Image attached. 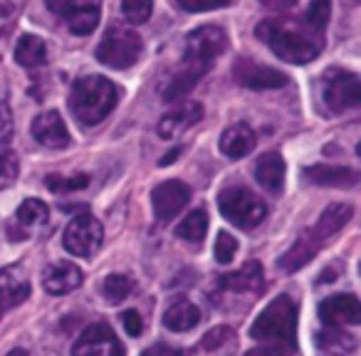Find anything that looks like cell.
<instances>
[{
  "instance_id": "6da1fadb",
  "label": "cell",
  "mask_w": 361,
  "mask_h": 356,
  "mask_svg": "<svg viewBox=\"0 0 361 356\" xmlns=\"http://www.w3.org/2000/svg\"><path fill=\"white\" fill-rule=\"evenodd\" d=\"M257 37L270 45L280 60L290 62V65H307V62L317 60V55L324 47V40L317 30L307 32L297 27L295 23H282V20H265L257 25Z\"/></svg>"
},
{
  "instance_id": "7a4b0ae2",
  "label": "cell",
  "mask_w": 361,
  "mask_h": 356,
  "mask_svg": "<svg viewBox=\"0 0 361 356\" xmlns=\"http://www.w3.org/2000/svg\"><path fill=\"white\" fill-rule=\"evenodd\" d=\"M116 99H119V92L114 82L99 75H87L72 85L70 109L82 126H94L111 114Z\"/></svg>"
},
{
  "instance_id": "3957f363",
  "label": "cell",
  "mask_w": 361,
  "mask_h": 356,
  "mask_svg": "<svg viewBox=\"0 0 361 356\" xmlns=\"http://www.w3.org/2000/svg\"><path fill=\"white\" fill-rule=\"evenodd\" d=\"M250 336L265 344H280L295 351L297 346V307L287 295L272 300L262 314L252 321Z\"/></svg>"
},
{
  "instance_id": "277c9868",
  "label": "cell",
  "mask_w": 361,
  "mask_h": 356,
  "mask_svg": "<svg viewBox=\"0 0 361 356\" xmlns=\"http://www.w3.org/2000/svg\"><path fill=\"white\" fill-rule=\"evenodd\" d=\"M218 208H221L223 218L231 221L233 226L243 228V231H252L257 228L267 216V208L260 196L245 186H228L218 196Z\"/></svg>"
},
{
  "instance_id": "5b68a950",
  "label": "cell",
  "mask_w": 361,
  "mask_h": 356,
  "mask_svg": "<svg viewBox=\"0 0 361 356\" xmlns=\"http://www.w3.org/2000/svg\"><path fill=\"white\" fill-rule=\"evenodd\" d=\"M141 37L139 32L129 30V27L111 25L104 32L99 47H97V60L102 65L111 67V70H129L139 62L141 57Z\"/></svg>"
},
{
  "instance_id": "8992f818",
  "label": "cell",
  "mask_w": 361,
  "mask_h": 356,
  "mask_svg": "<svg viewBox=\"0 0 361 356\" xmlns=\"http://www.w3.org/2000/svg\"><path fill=\"white\" fill-rule=\"evenodd\" d=\"M50 13H55L60 20L72 30V35H90L99 25L102 0H45Z\"/></svg>"
},
{
  "instance_id": "52a82bcc",
  "label": "cell",
  "mask_w": 361,
  "mask_h": 356,
  "mask_svg": "<svg viewBox=\"0 0 361 356\" xmlns=\"http://www.w3.org/2000/svg\"><path fill=\"white\" fill-rule=\"evenodd\" d=\"M228 50V35L218 25H203L196 27L183 42V57L188 65H203L211 67V62L218 55Z\"/></svg>"
},
{
  "instance_id": "ba28073f",
  "label": "cell",
  "mask_w": 361,
  "mask_h": 356,
  "mask_svg": "<svg viewBox=\"0 0 361 356\" xmlns=\"http://www.w3.org/2000/svg\"><path fill=\"white\" fill-rule=\"evenodd\" d=\"M102 240H104V228L90 213H82L77 216L70 226L65 228V235H62V245L67 252L77 257H92L99 250Z\"/></svg>"
},
{
  "instance_id": "9c48e42d",
  "label": "cell",
  "mask_w": 361,
  "mask_h": 356,
  "mask_svg": "<svg viewBox=\"0 0 361 356\" xmlns=\"http://www.w3.org/2000/svg\"><path fill=\"white\" fill-rule=\"evenodd\" d=\"M324 102L336 114L359 106L361 102L359 77L346 70H329V75L324 77Z\"/></svg>"
},
{
  "instance_id": "30bf717a",
  "label": "cell",
  "mask_w": 361,
  "mask_h": 356,
  "mask_svg": "<svg viewBox=\"0 0 361 356\" xmlns=\"http://www.w3.org/2000/svg\"><path fill=\"white\" fill-rule=\"evenodd\" d=\"M72 356H124V349L109 324H92L75 341Z\"/></svg>"
},
{
  "instance_id": "8fae6325",
  "label": "cell",
  "mask_w": 361,
  "mask_h": 356,
  "mask_svg": "<svg viewBox=\"0 0 361 356\" xmlns=\"http://www.w3.org/2000/svg\"><path fill=\"white\" fill-rule=\"evenodd\" d=\"M188 201H191V188L183 181H176V178L173 181H164L151 193V206H154V213L161 223L178 216L188 206Z\"/></svg>"
},
{
  "instance_id": "7c38bea8",
  "label": "cell",
  "mask_w": 361,
  "mask_h": 356,
  "mask_svg": "<svg viewBox=\"0 0 361 356\" xmlns=\"http://www.w3.org/2000/svg\"><path fill=\"white\" fill-rule=\"evenodd\" d=\"M233 77H235L238 85L247 87V90H277V87L287 85V77L282 72L257 65L252 60H238L233 65Z\"/></svg>"
},
{
  "instance_id": "4fadbf2b",
  "label": "cell",
  "mask_w": 361,
  "mask_h": 356,
  "mask_svg": "<svg viewBox=\"0 0 361 356\" xmlns=\"http://www.w3.org/2000/svg\"><path fill=\"white\" fill-rule=\"evenodd\" d=\"M27 297H30V282L23 267H3L0 270V317L23 305Z\"/></svg>"
},
{
  "instance_id": "5bb4252c",
  "label": "cell",
  "mask_w": 361,
  "mask_h": 356,
  "mask_svg": "<svg viewBox=\"0 0 361 356\" xmlns=\"http://www.w3.org/2000/svg\"><path fill=\"white\" fill-rule=\"evenodd\" d=\"M319 319L326 326L341 324H359L361 321V305L356 295H334L326 297L319 305Z\"/></svg>"
},
{
  "instance_id": "9a60e30c",
  "label": "cell",
  "mask_w": 361,
  "mask_h": 356,
  "mask_svg": "<svg viewBox=\"0 0 361 356\" xmlns=\"http://www.w3.org/2000/svg\"><path fill=\"white\" fill-rule=\"evenodd\" d=\"M32 136H35L37 144L47 146V149H65L70 144V134H67V126L62 121L60 111L50 109L42 111L32 121Z\"/></svg>"
},
{
  "instance_id": "2e32d148",
  "label": "cell",
  "mask_w": 361,
  "mask_h": 356,
  "mask_svg": "<svg viewBox=\"0 0 361 356\" xmlns=\"http://www.w3.org/2000/svg\"><path fill=\"white\" fill-rule=\"evenodd\" d=\"M203 119V104L198 102H183L180 106H176L173 111L164 116L159 121V136L161 139H176L180 136L183 131H188L191 126H196L198 121Z\"/></svg>"
},
{
  "instance_id": "e0dca14e",
  "label": "cell",
  "mask_w": 361,
  "mask_h": 356,
  "mask_svg": "<svg viewBox=\"0 0 361 356\" xmlns=\"http://www.w3.org/2000/svg\"><path fill=\"white\" fill-rule=\"evenodd\" d=\"M42 285L50 295H67L82 285V272L72 262H52L42 272Z\"/></svg>"
},
{
  "instance_id": "ac0fdd59",
  "label": "cell",
  "mask_w": 361,
  "mask_h": 356,
  "mask_svg": "<svg viewBox=\"0 0 361 356\" xmlns=\"http://www.w3.org/2000/svg\"><path fill=\"white\" fill-rule=\"evenodd\" d=\"M322 245H324V243H322L319 238H317L312 231L302 233V235L295 240V245H292L290 250H287L285 255L280 257V270L287 272V275H292V272L302 270V267H305L307 262H312V257H314L317 252H319Z\"/></svg>"
},
{
  "instance_id": "d6986e66",
  "label": "cell",
  "mask_w": 361,
  "mask_h": 356,
  "mask_svg": "<svg viewBox=\"0 0 361 356\" xmlns=\"http://www.w3.org/2000/svg\"><path fill=\"white\" fill-rule=\"evenodd\" d=\"M265 285V272L257 260H250L235 272H228L221 277V287L231 292H260Z\"/></svg>"
},
{
  "instance_id": "ffe728a7",
  "label": "cell",
  "mask_w": 361,
  "mask_h": 356,
  "mask_svg": "<svg viewBox=\"0 0 361 356\" xmlns=\"http://www.w3.org/2000/svg\"><path fill=\"white\" fill-rule=\"evenodd\" d=\"M50 221V211L42 201L37 198H27V201L20 203V208L16 211V221H13V228H20V235L18 238H25L37 233L40 228L47 226Z\"/></svg>"
},
{
  "instance_id": "44dd1931",
  "label": "cell",
  "mask_w": 361,
  "mask_h": 356,
  "mask_svg": "<svg viewBox=\"0 0 361 356\" xmlns=\"http://www.w3.org/2000/svg\"><path fill=\"white\" fill-rule=\"evenodd\" d=\"M255 178L270 193H280L282 183H285V161H282V156L275 154V151L262 154L255 164Z\"/></svg>"
},
{
  "instance_id": "7402d4cb",
  "label": "cell",
  "mask_w": 361,
  "mask_h": 356,
  "mask_svg": "<svg viewBox=\"0 0 361 356\" xmlns=\"http://www.w3.org/2000/svg\"><path fill=\"white\" fill-rule=\"evenodd\" d=\"M305 176L317 186H356L359 183V173L354 168H346V166H310L305 171Z\"/></svg>"
},
{
  "instance_id": "603a6c76",
  "label": "cell",
  "mask_w": 361,
  "mask_h": 356,
  "mask_svg": "<svg viewBox=\"0 0 361 356\" xmlns=\"http://www.w3.org/2000/svg\"><path fill=\"white\" fill-rule=\"evenodd\" d=\"M351 216H354V208H351L349 203H331L319 216V221L314 223V228H310V231L324 243V240H329L331 235H336V233L351 221Z\"/></svg>"
},
{
  "instance_id": "cb8c5ba5",
  "label": "cell",
  "mask_w": 361,
  "mask_h": 356,
  "mask_svg": "<svg viewBox=\"0 0 361 356\" xmlns=\"http://www.w3.org/2000/svg\"><path fill=\"white\" fill-rule=\"evenodd\" d=\"M255 149V131L247 124H233L231 129L223 131L221 151L228 159H243Z\"/></svg>"
},
{
  "instance_id": "d4e9b609",
  "label": "cell",
  "mask_w": 361,
  "mask_h": 356,
  "mask_svg": "<svg viewBox=\"0 0 361 356\" xmlns=\"http://www.w3.org/2000/svg\"><path fill=\"white\" fill-rule=\"evenodd\" d=\"M201 321V309H198L193 302L178 300L164 312V324L166 329L176 331V334H183V331H191L193 326H198Z\"/></svg>"
},
{
  "instance_id": "484cf974",
  "label": "cell",
  "mask_w": 361,
  "mask_h": 356,
  "mask_svg": "<svg viewBox=\"0 0 361 356\" xmlns=\"http://www.w3.org/2000/svg\"><path fill=\"white\" fill-rule=\"evenodd\" d=\"M45 60H47V45H45V40L42 37H37V35H23L20 40H18V45H16V62L20 67H40V65H45Z\"/></svg>"
},
{
  "instance_id": "4316f807",
  "label": "cell",
  "mask_w": 361,
  "mask_h": 356,
  "mask_svg": "<svg viewBox=\"0 0 361 356\" xmlns=\"http://www.w3.org/2000/svg\"><path fill=\"white\" fill-rule=\"evenodd\" d=\"M208 67L203 65H191L188 70L178 72V75L173 77V80L166 85L164 90V99L166 102H176V99H183V97L188 94V92H193V87L201 82V77L206 75Z\"/></svg>"
},
{
  "instance_id": "83f0119b",
  "label": "cell",
  "mask_w": 361,
  "mask_h": 356,
  "mask_svg": "<svg viewBox=\"0 0 361 356\" xmlns=\"http://www.w3.org/2000/svg\"><path fill=\"white\" fill-rule=\"evenodd\" d=\"M206 231H208L206 211H191L186 218H183V223L176 228V235L183 238V240H188V243H198L206 238Z\"/></svg>"
},
{
  "instance_id": "f1b7e54d",
  "label": "cell",
  "mask_w": 361,
  "mask_h": 356,
  "mask_svg": "<svg viewBox=\"0 0 361 356\" xmlns=\"http://www.w3.org/2000/svg\"><path fill=\"white\" fill-rule=\"evenodd\" d=\"M134 292V280L126 275H109L102 285V295L109 305H119Z\"/></svg>"
},
{
  "instance_id": "f546056e",
  "label": "cell",
  "mask_w": 361,
  "mask_h": 356,
  "mask_svg": "<svg viewBox=\"0 0 361 356\" xmlns=\"http://www.w3.org/2000/svg\"><path fill=\"white\" fill-rule=\"evenodd\" d=\"M45 186L50 188L52 193H72V191H85L90 186V176L77 173V176H47Z\"/></svg>"
},
{
  "instance_id": "4dcf8cb0",
  "label": "cell",
  "mask_w": 361,
  "mask_h": 356,
  "mask_svg": "<svg viewBox=\"0 0 361 356\" xmlns=\"http://www.w3.org/2000/svg\"><path fill=\"white\" fill-rule=\"evenodd\" d=\"M154 0H121V13L131 25H141L151 18Z\"/></svg>"
},
{
  "instance_id": "1f68e13d",
  "label": "cell",
  "mask_w": 361,
  "mask_h": 356,
  "mask_svg": "<svg viewBox=\"0 0 361 356\" xmlns=\"http://www.w3.org/2000/svg\"><path fill=\"white\" fill-rule=\"evenodd\" d=\"M331 16V0H310V8H307V25L312 30L319 32L322 27L329 23Z\"/></svg>"
},
{
  "instance_id": "d6a6232c",
  "label": "cell",
  "mask_w": 361,
  "mask_h": 356,
  "mask_svg": "<svg viewBox=\"0 0 361 356\" xmlns=\"http://www.w3.org/2000/svg\"><path fill=\"white\" fill-rule=\"evenodd\" d=\"M18 171H20L18 156L13 154V151H3V154H0V191H6L8 186L16 183Z\"/></svg>"
},
{
  "instance_id": "836d02e7",
  "label": "cell",
  "mask_w": 361,
  "mask_h": 356,
  "mask_svg": "<svg viewBox=\"0 0 361 356\" xmlns=\"http://www.w3.org/2000/svg\"><path fill=\"white\" fill-rule=\"evenodd\" d=\"M235 252H238V240L231 233H221V235L216 238V260L221 262V265H228V262H233Z\"/></svg>"
},
{
  "instance_id": "e575fe53",
  "label": "cell",
  "mask_w": 361,
  "mask_h": 356,
  "mask_svg": "<svg viewBox=\"0 0 361 356\" xmlns=\"http://www.w3.org/2000/svg\"><path fill=\"white\" fill-rule=\"evenodd\" d=\"M233 339V331H231V326H216V329H211L208 334H203V339H201V346L206 351H216V349H221L226 341H231Z\"/></svg>"
},
{
  "instance_id": "d590c367",
  "label": "cell",
  "mask_w": 361,
  "mask_h": 356,
  "mask_svg": "<svg viewBox=\"0 0 361 356\" xmlns=\"http://www.w3.org/2000/svg\"><path fill=\"white\" fill-rule=\"evenodd\" d=\"M317 344L319 346H336V349H341V346H344V349H354V336H349V334H344V331L341 329H331V331H324V334H319L317 336Z\"/></svg>"
},
{
  "instance_id": "8d00e7d4",
  "label": "cell",
  "mask_w": 361,
  "mask_h": 356,
  "mask_svg": "<svg viewBox=\"0 0 361 356\" xmlns=\"http://www.w3.org/2000/svg\"><path fill=\"white\" fill-rule=\"evenodd\" d=\"M176 3L188 13H203V11H216V8H226L231 0H176Z\"/></svg>"
},
{
  "instance_id": "74e56055",
  "label": "cell",
  "mask_w": 361,
  "mask_h": 356,
  "mask_svg": "<svg viewBox=\"0 0 361 356\" xmlns=\"http://www.w3.org/2000/svg\"><path fill=\"white\" fill-rule=\"evenodd\" d=\"M121 324H124V329L129 336H139L141 331H144V321H141V314L136 309L121 312Z\"/></svg>"
},
{
  "instance_id": "f35d334b",
  "label": "cell",
  "mask_w": 361,
  "mask_h": 356,
  "mask_svg": "<svg viewBox=\"0 0 361 356\" xmlns=\"http://www.w3.org/2000/svg\"><path fill=\"white\" fill-rule=\"evenodd\" d=\"M13 23H16V6L8 0H0V35H6Z\"/></svg>"
},
{
  "instance_id": "ab89813d",
  "label": "cell",
  "mask_w": 361,
  "mask_h": 356,
  "mask_svg": "<svg viewBox=\"0 0 361 356\" xmlns=\"http://www.w3.org/2000/svg\"><path fill=\"white\" fill-rule=\"evenodd\" d=\"M287 354H292V351L285 349V346H280V344H262V346L250 349L245 356H287Z\"/></svg>"
},
{
  "instance_id": "60d3db41",
  "label": "cell",
  "mask_w": 361,
  "mask_h": 356,
  "mask_svg": "<svg viewBox=\"0 0 361 356\" xmlns=\"http://www.w3.org/2000/svg\"><path fill=\"white\" fill-rule=\"evenodd\" d=\"M141 356H183V354L171 349V346H166V344H156V346H151V349H146Z\"/></svg>"
},
{
  "instance_id": "b9f144b4",
  "label": "cell",
  "mask_w": 361,
  "mask_h": 356,
  "mask_svg": "<svg viewBox=\"0 0 361 356\" xmlns=\"http://www.w3.org/2000/svg\"><path fill=\"white\" fill-rule=\"evenodd\" d=\"M13 129V116L8 104H0V134H11Z\"/></svg>"
},
{
  "instance_id": "7bdbcfd3",
  "label": "cell",
  "mask_w": 361,
  "mask_h": 356,
  "mask_svg": "<svg viewBox=\"0 0 361 356\" xmlns=\"http://www.w3.org/2000/svg\"><path fill=\"white\" fill-rule=\"evenodd\" d=\"M262 6L270 8V11H287L297 3V0H260Z\"/></svg>"
},
{
  "instance_id": "ee69618b",
  "label": "cell",
  "mask_w": 361,
  "mask_h": 356,
  "mask_svg": "<svg viewBox=\"0 0 361 356\" xmlns=\"http://www.w3.org/2000/svg\"><path fill=\"white\" fill-rule=\"evenodd\" d=\"M178 151H180V149H173V151H171V154H166V156H164V159H161V161H159V164H161V166H169V164H171V161H173V159H176V156H178Z\"/></svg>"
},
{
  "instance_id": "f6af8a7d",
  "label": "cell",
  "mask_w": 361,
  "mask_h": 356,
  "mask_svg": "<svg viewBox=\"0 0 361 356\" xmlns=\"http://www.w3.org/2000/svg\"><path fill=\"white\" fill-rule=\"evenodd\" d=\"M6 356H27V351L25 349H13L11 354H6Z\"/></svg>"
}]
</instances>
